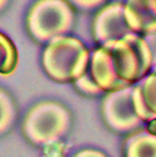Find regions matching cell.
Listing matches in <instances>:
<instances>
[{"mask_svg":"<svg viewBox=\"0 0 156 157\" xmlns=\"http://www.w3.org/2000/svg\"><path fill=\"white\" fill-rule=\"evenodd\" d=\"M91 52L87 46L73 36H60L46 44L41 65L46 75L57 83H75L90 66Z\"/></svg>","mask_w":156,"mask_h":157,"instance_id":"obj_1","label":"cell"},{"mask_svg":"<svg viewBox=\"0 0 156 157\" xmlns=\"http://www.w3.org/2000/svg\"><path fill=\"white\" fill-rule=\"evenodd\" d=\"M72 116L66 106L57 101H41L25 114L22 132L35 146H46L65 136L71 130Z\"/></svg>","mask_w":156,"mask_h":157,"instance_id":"obj_2","label":"cell"},{"mask_svg":"<svg viewBox=\"0 0 156 157\" xmlns=\"http://www.w3.org/2000/svg\"><path fill=\"white\" fill-rule=\"evenodd\" d=\"M76 21V10L68 0H36L26 15V29L37 43L68 35Z\"/></svg>","mask_w":156,"mask_h":157,"instance_id":"obj_3","label":"cell"},{"mask_svg":"<svg viewBox=\"0 0 156 157\" xmlns=\"http://www.w3.org/2000/svg\"><path fill=\"white\" fill-rule=\"evenodd\" d=\"M112 58L119 78L127 86H135L152 71V52L145 37L130 33L119 40L102 44Z\"/></svg>","mask_w":156,"mask_h":157,"instance_id":"obj_4","label":"cell"},{"mask_svg":"<svg viewBox=\"0 0 156 157\" xmlns=\"http://www.w3.org/2000/svg\"><path fill=\"white\" fill-rule=\"evenodd\" d=\"M134 86L107 92L101 103V113L105 124L116 134H131L141 128L142 120L137 114L133 101Z\"/></svg>","mask_w":156,"mask_h":157,"instance_id":"obj_5","label":"cell"},{"mask_svg":"<svg viewBox=\"0 0 156 157\" xmlns=\"http://www.w3.org/2000/svg\"><path fill=\"white\" fill-rule=\"evenodd\" d=\"M91 33L98 46L123 39L124 36L133 33L124 17V3L115 2L99 8L94 15Z\"/></svg>","mask_w":156,"mask_h":157,"instance_id":"obj_6","label":"cell"},{"mask_svg":"<svg viewBox=\"0 0 156 157\" xmlns=\"http://www.w3.org/2000/svg\"><path fill=\"white\" fill-rule=\"evenodd\" d=\"M88 72L97 86L102 90V92H112L130 87L119 78L112 58L104 46H98V48L91 52Z\"/></svg>","mask_w":156,"mask_h":157,"instance_id":"obj_7","label":"cell"},{"mask_svg":"<svg viewBox=\"0 0 156 157\" xmlns=\"http://www.w3.org/2000/svg\"><path fill=\"white\" fill-rule=\"evenodd\" d=\"M124 17L133 33L152 35L156 32V0H126Z\"/></svg>","mask_w":156,"mask_h":157,"instance_id":"obj_8","label":"cell"},{"mask_svg":"<svg viewBox=\"0 0 156 157\" xmlns=\"http://www.w3.org/2000/svg\"><path fill=\"white\" fill-rule=\"evenodd\" d=\"M133 101L135 112L144 123L156 119V66L134 86Z\"/></svg>","mask_w":156,"mask_h":157,"instance_id":"obj_9","label":"cell"},{"mask_svg":"<svg viewBox=\"0 0 156 157\" xmlns=\"http://www.w3.org/2000/svg\"><path fill=\"white\" fill-rule=\"evenodd\" d=\"M123 157H156V135L138 128L123 141Z\"/></svg>","mask_w":156,"mask_h":157,"instance_id":"obj_10","label":"cell"},{"mask_svg":"<svg viewBox=\"0 0 156 157\" xmlns=\"http://www.w3.org/2000/svg\"><path fill=\"white\" fill-rule=\"evenodd\" d=\"M19 54L14 41L0 32V76L8 77L17 71Z\"/></svg>","mask_w":156,"mask_h":157,"instance_id":"obj_11","label":"cell"},{"mask_svg":"<svg viewBox=\"0 0 156 157\" xmlns=\"http://www.w3.org/2000/svg\"><path fill=\"white\" fill-rule=\"evenodd\" d=\"M17 117V106L13 97L0 87V135L11 130Z\"/></svg>","mask_w":156,"mask_h":157,"instance_id":"obj_12","label":"cell"},{"mask_svg":"<svg viewBox=\"0 0 156 157\" xmlns=\"http://www.w3.org/2000/svg\"><path fill=\"white\" fill-rule=\"evenodd\" d=\"M73 86L76 87V90L79 92L84 95H90V97H94V95H99L102 92V90L97 86V83L93 80L90 72H86L80 78H77L76 81L73 83Z\"/></svg>","mask_w":156,"mask_h":157,"instance_id":"obj_13","label":"cell"},{"mask_svg":"<svg viewBox=\"0 0 156 157\" xmlns=\"http://www.w3.org/2000/svg\"><path fill=\"white\" fill-rule=\"evenodd\" d=\"M69 4L80 13H91L98 11L101 7L108 4V0H68Z\"/></svg>","mask_w":156,"mask_h":157,"instance_id":"obj_14","label":"cell"},{"mask_svg":"<svg viewBox=\"0 0 156 157\" xmlns=\"http://www.w3.org/2000/svg\"><path fill=\"white\" fill-rule=\"evenodd\" d=\"M72 157H109L98 149H82L76 152Z\"/></svg>","mask_w":156,"mask_h":157,"instance_id":"obj_15","label":"cell"},{"mask_svg":"<svg viewBox=\"0 0 156 157\" xmlns=\"http://www.w3.org/2000/svg\"><path fill=\"white\" fill-rule=\"evenodd\" d=\"M146 40V43H148L149 48H151V52H152V65H154V68L156 66V32L152 33V35H146L144 36Z\"/></svg>","mask_w":156,"mask_h":157,"instance_id":"obj_16","label":"cell"},{"mask_svg":"<svg viewBox=\"0 0 156 157\" xmlns=\"http://www.w3.org/2000/svg\"><path fill=\"white\" fill-rule=\"evenodd\" d=\"M146 130H148L149 132H152V134L156 135V119L148 121V124H146Z\"/></svg>","mask_w":156,"mask_h":157,"instance_id":"obj_17","label":"cell"},{"mask_svg":"<svg viewBox=\"0 0 156 157\" xmlns=\"http://www.w3.org/2000/svg\"><path fill=\"white\" fill-rule=\"evenodd\" d=\"M8 4H10V0H0V13L4 11Z\"/></svg>","mask_w":156,"mask_h":157,"instance_id":"obj_18","label":"cell"}]
</instances>
